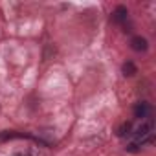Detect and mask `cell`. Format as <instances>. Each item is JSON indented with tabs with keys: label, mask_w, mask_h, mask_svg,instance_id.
<instances>
[{
	"label": "cell",
	"mask_w": 156,
	"mask_h": 156,
	"mask_svg": "<svg viewBox=\"0 0 156 156\" xmlns=\"http://www.w3.org/2000/svg\"><path fill=\"white\" fill-rule=\"evenodd\" d=\"M130 46H132V50H136V51H145L147 50V39H143V37H132L130 39Z\"/></svg>",
	"instance_id": "obj_1"
},
{
	"label": "cell",
	"mask_w": 156,
	"mask_h": 156,
	"mask_svg": "<svg viewBox=\"0 0 156 156\" xmlns=\"http://www.w3.org/2000/svg\"><path fill=\"white\" fill-rule=\"evenodd\" d=\"M127 15H129L127 8H125V6H118V8L114 9V13H112V19H114L116 22H125V20H127Z\"/></svg>",
	"instance_id": "obj_2"
},
{
	"label": "cell",
	"mask_w": 156,
	"mask_h": 156,
	"mask_svg": "<svg viewBox=\"0 0 156 156\" xmlns=\"http://www.w3.org/2000/svg\"><path fill=\"white\" fill-rule=\"evenodd\" d=\"M149 110H151L149 103H138L134 107V116L136 118H147L149 116Z\"/></svg>",
	"instance_id": "obj_3"
},
{
	"label": "cell",
	"mask_w": 156,
	"mask_h": 156,
	"mask_svg": "<svg viewBox=\"0 0 156 156\" xmlns=\"http://www.w3.org/2000/svg\"><path fill=\"white\" fill-rule=\"evenodd\" d=\"M123 73H125V75H129V77H132L134 73H138V68H136V64H134L132 61H127V62L123 64Z\"/></svg>",
	"instance_id": "obj_4"
},
{
	"label": "cell",
	"mask_w": 156,
	"mask_h": 156,
	"mask_svg": "<svg viewBox=\"0 0 156 156\" xmlns=\"http://www.w3.org/2000/svg\"><path fill=\"white\" fill-rule=\"evenodd\" d=\"M129 130H130V123H123V125L118 129V134H119V136H125V134H129Z\"/></svg>",
	"instance_id": "obj_5"
},
{
	"label": "cell",
	"mask_w": 156,
	"mask_h": 156,
	"mask_svg": "<svg viewBox=\"0 0 156 156\" xmlns=\"http://www.w3.org/2000/svg\"><path fill=\"white\" fill-rule=\"evenodd\" d=\"M129 151L136 152V151H138V145H136V143H130V145H129Z\"/></svg>",
	"instance_id": "obj_6"
}]
</instances>
